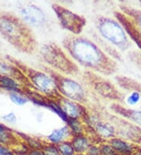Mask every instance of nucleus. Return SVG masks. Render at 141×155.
<instances>
[{"label": "nucleus", "instance_id": "nucleus-1", "mask_svg": "<svg viewBox=\"0 0 141 155\" xmlns=\"http://www.w3.org/2000/svg\"><path fill=\"white\" fill-rule=\"evenodd\" d=\"M65 51L81 66L90 71L103 75H112L118 70V64L99 45L79 35H68L62 41Z\"/></svg>", "mask_w": 141, "mask_h": 155}, {"label": "nucleus", "instance_id": "nucleus-2", "mask_svg": "<svg viewBox=\"0 0 141 155\" xmlns=\"http://www.w3.org/2000/svg\"><path fill=\"white\" fill-rule=\"evenodd\" d=\"M0 35L20 51L34 53L37 42L26 23L11 13L0 12Z\"/></svg>", "mask_w": 141, "mask_h": 155}, {"label": "nucleus", "instance_id": "nucleus-3", "mask_svg": "<svg viewBox=\"0 0 141 155\" xmlns=\"http://www.w3.org/2000/svg\"><path fill=\"white\" fill-rule=\"evenodd\" d=\"M40 55L47 64L56 71L67 75H75L79 72L77 64L57 44L53 42L44 44L40 49Z\"/></svg>", "mask_w": 141, "mask_h": 155}, {"label": "nucleus", "instance_id": "nucleus-4", "mask_svg": "<svg viewBox=\"0 0 141 155\" xmlns=\"http://www.w3.org/2000/svg\"><path fill=\"white\" fill-rule=\"evenodd\" d=\"M96 26L102 38L120 50L126 51L130 47L129 38L117 20L107 17H100L96 20Z\"/></svg>", "mask_w": 141, "mask_h": 155}, {"label": "nucleus", "instance_id": "nucleus-5", "mask_svg": "<svg viewBox=\"0 0 141 155\" xmlns=\"http://www.w3.org/2000/svg\"><path fill=\"white\" fill-rule=\"evenodd\" d=\"M49 75L53 78L58 92L62 97L79 104L86 101V91L78 81L53 71H50Z\"/></svg>", "mask_w": 141, "mask_h": 155}, {"label": "nucleus", "instance_id": "nucleus-6", "mask_svg": "<svg viewBox=\"0 0 141 155\" xmlns=\"http://www.w3.org/2000/svg\"><path fill=\"white\" fill-rule=\"evenodd\" d=\"M21 71H24L26 73L27 77L31 81L33 87L45 95L47 98L55 100L61 96L58 92L54 80L49 74L26 67H24V70Z\"/></svg>", "mask_w": 141, "mask_h": 155}, {"label": "nucleus", "instance_id": "nucleus-7", "mask_svg": "<svg viewBox=\"0 0 141 155\" xmlns=\"http://www.w3.org/2000/svg\"><path fill=\"white\" fill-rule=\"evenodd\" d=\"M84 78L88 85L101 97L117 102L123 101L125 97L118 88L104 78L95 74V72L85 71Z\"/></svg>", "mask_w": 141, "mask_h": 155}, {"label": "nucleus", "instance_id": "nucleus-8", "mask_svg": "<svg viewBox=\"0 0 141 155\" xmlns=\"http://www.w3.org/2000/svg\"><path fill=\"white\" fill-rule=\"evenodd\" d=\"M52 9L63 28L72 33L73 35H79L82 32L86 25V20L84 17L57 3H53Z\"/></svg>", "mask_w": 141, "mask_h": 155}, {"label": "nucleus", "instance_id": "nucleus-9", "mask_svg": "<svg viewBox=\"0 0 141 155\" xmlns=\"http://www.w3.org/2000/svg\"><path fill=\"white\" fill-rule=\"evenodd\" d=\"M119 85L126 91H129L124 101L130 108L138 107L141 109V83L126 76H117L115 78Z\"/></svg>", "mask_w": 141, "mask_h": 155}, {"label": "nucleus", "instance_id": "nucleus-10", "mask_svg": "<svg viewBox=\"0 0 141 155\" xmlns=\"http://www.w3.org/2000/svg\"><path fill=\"white\" fill-rule=\"evenodd\" d=\"M20 13L23 21L33 27H42L46 18L44 12L35 4L27 3L20 9Z\"/></svg>", "mask_w": 141, "mask_h": 155}, {"label": "nucleus", "instance_id": "nucleus-11", "mask_svg": "<svg viewBox=\"0 0 141 155\" xmlns=\"http://www.w3.org/2000/svg\"><path fill=\"white\" fill-rule=\"evenodd\" d=\"M114 15L123 27L129 38L135 42L141 51V29L130 17L122 11H115Z\"/></svg>", "mask_w": 141, "mask_h": 155}, {"label": "nucleus", "instance_id": "nucleus-12", "mask_svg": "<svg viewBox=\"0 0 141 155\" xmlns=\"http://www.w3.org/2000/svg\"><path fill=\"white\" fill-rule=\"evenodd\" d=\"M53 100H55V102L60 106L68 118L79 119L80 117H84L86 114L83 107H82L81 104L79 103L68 100L62 96H60Z\"/></svg>", "mask_w": 141, "mask_h": 155}, {"label": "nucleus", "instance_id": "nucleus-13", "mask_svg": "<svg viewBox=\"0 0 141 155\" xmlns=\"http://www.w3.org/2000/svg\"><path fill=\"white\" fill-rule=\"evenodd\" d=\"M112 111L120 115L129 122H133L141 127V109H133L122 106L118 103H114L111 105Z\"/></svg>", "mask_w": 141, "mask_h": 155}, {"label": "nucleus", "instance_id": "nucleus-14", "mask_svg": "<svg viewBox=\"0 0 141 155\" xmlns=\"http://www.w3.org/2000/svg\"><path fill=\"white\" fill-rule=\"evenodd\" d=\"M108 143L119 155H133L135 151V146L122 139L114 137L108 140Z\"/></svg>", "mask_w": 141, "mask_h": 155}, {"label": "nucleus", "instance_id": "nucleus-15", "mask_svg": "<svg viewBox=\"0 0 141 155\" xmlns=\"http://www.w3.org/2000/svg\"><path fill=\"white\" fill-rule=\"evenodd\" d=\"M88 120L92 122L94 129L99 136L107 140L114 138L115 135V128L111 124L100 121V120H92V118H89Z\"/></svg>", "mask_w": 141, "mask_h": 155}, {"label": "nucleus", "instance_id": "nucleus-16", "mask_svg": "<svg viewBox=\"0 0 141 155\" xmlns=\"http://www.w3.org/2000/svg\"><path fill=\"white\" fill-rule=\"evenodd\" d=\"M71 135H72V133L70 130L69 127L65 125L60 129L53 130L49 136H47V138L53 144H60L64 142L66 138L69 137Z\"/></svg>", "mask_w": 141, "mask_h": 155}, {"label": "nucleus", "instance_id": "nucleus-17", "mask_svg": "<svg viewBox=\"0 0 141 155\" xmlns=\"http://www.w3.org/2000/svg\"><path fill=\"white\" fill-rule=\"evenodd\" d=\"M71 142L75 149V153H80V154L88 151L89 148L92 146L89 139L86 137L84 135L74 136Z\"/></svg>", "mask_w": 141, "mask_h": 155}, {"label": "nucleus", "instance_id": "nucleus-18", "mask_svg": "<svg viewBox=\"0 0 141 155\" xmlns=\"http://www.w3.org/2000/svg\"><path fill=\"white\" fill-rule=\"evenodd\" d=\"M0 87L8 91H11L12 93L20 92V85L14 78L10 76L0 74Z\"/></svg>", "mask_w": 141, "mask_h": 155}, {"label": "nucleus", "instance_id": "nucleus-19", "mask_svg": "<svg viewBox=\"0 0 141 155\" xmlns=\"http://www.w3.org/2000/svg\"><path fill=\"white\" fill-rule=\"evenodd\" d=\"M121 11L130 17L141 29V10L135 9L131 6H121Z\"/></svg>", "mask_w": 141, "mask_h": 155}, {"label": "nucleus", "instance_id": "nucleus-20", "mask_svg": "<svg viewBox=\"0 0 141 155\" xmlns=\"http://www.w3.org/2000/svg\"><path fill=\"white\" fill-rule=\"evenodd\" d=\"M68 126L69 127L70 130L72 132V135L74 136H79L83 135L84 132V126L82 125L79 119H75V118H68Z\"/></svg>", "mask_w": 141, "mask_h": 155}, {"label": "nucleus", "instance_id": "nucleus-21", "mask_svg": "<svg viewBox=\"0 0 141 155\" xmlns=\"http://www.w3.org/2000/svg\"><path fill=\"white\" fill-rule=\"evenodd\" d=\"M57 147L61 155H75L76 153L72 142H69V141H64L58 144Z\"/></svg>", "mask_w": 141, "mask_h": 155}, {"label": "nucleus", "instance_id": "nucleus-22", "mask_svg": "<svg viewBox=\"0 0 141 155\" xmlns=\"http://www.w3.org/2000/svg\"><path fill=\"white\" fill-rule=\"evenodd\" d=\"M9 98H10V100H11L13 104H15L16 105H19V106L25 105L29 100V99L27 98L26 97H24L23 95L19 94V93H10Z\"/></svg>", "mask_w": 141, "mask_h": 155}, {"label": "nucleus", "instance_id": "nucleus-23", "mask_svg": "<svg viewBox=\"0 0 141 155\" xmlns=\"http://www.w3.org/2000/svg\"><path fill=\"white\" fill-rule=\"evenodd\" d=\"M15 139L9 130L0 132V143L9 144V143L14 142Z\"/></svg>", "mask_w": 141, "mask_h": 155}, {"label": "nucleus", "instance_id": "nucleus-24", "mask_svg": "<svg viewBox=\"0 0 141 155\" xmlns=\"http://www.w3.org/2000/svg\"><path fill=\"white\" fill-rule=\"evenodd\" d=\"M42 151L43 152L44 155H61L57 146H55V144L44 145L42 148Z\"/></svg>", "mask_w": 141, "mask_h": 155}, {"label": "nucleus", "instance_id": "nucleus-25", "mask_svg": "<svg viewBox=\"0 0 141 155\" xmlns=\"http://www.w3.org/2000/svg\"><path fill=\"white\" fill-rule=\"evenodd\" d=\"M100 148L101 155H119L109 143L102 144Z\"/></svg>", "mask_w": 141, "mask_h": 155}, {"label": "nucleus", "instance_id": "nucleus-26", "mask_svg": "<svg viewBox=\"0 0 141 155\" xmlns=\"http://www.w3.org/2000/svg\"><path fill=\"white\" fill-rule=\"evenodd\" d=\"M129 58L138 68L141 69V53L133 52V53H129Z\"/></svg>", "mask_w": 141, "mask_h": 155}, {"label": "nucleus", "instance_id": "nucleus-27", "mask_svg": "<svg viewBox=\"0 0 141 155\" xmlns=\"http://www.w3.org/2000/svg\"><path fill=\"white\" fill-rule=\"evenodd\" d=\"M2 119L4 121H6L8 124H11V125H13L17 122V116L13 112H10L9 114H6L5 115L2 116Z\"/></svg>", "mask_w": 141, "mask_h": 155}, {"label": "nucleus", "instance_id": "nucleus-28", "mask_svg": "<svg viewBox=\"0 0 141 155\" xmlns=\"http://www.w3.org/2000/svg\"><path fill=\"white\" fill-rule=\"evenodd\" d=\"M87 155H101L100 153V148L96 146L92 145L89 148L88 151H87Z\"/></svg>", "mask_w": 141, "mask_h": 155}, {"label": "nucleus", "instance_id": "nucleus-29", "mask_svg": "<svg viewBox=\"0 0 141 155\" xmlns=\"http://www.w3.org/2000/svg\"><path fill=\"white\" fill-rule=\"evenodd\" d=\"M0 155H13V152L4 146L0 145Z\"/></svg>", "mask_w": 141, "mask_h": 155}, {"label": "nucleus", "instance_id": "nucleus-30", "mask_svg": "<svg viewBox=\"0 0 141 155\" xmlns=\"http://www.w3.org/2000/svg\"><path fill=\"white\" fill-rule=\"evenodd\" d=\"M27 155H44V153L43 152L39 150L33 149L32 150H30V151H28Z\"/></svg>", "mask_w": 141, "mask_h": 155}, {"label": "nucleus", "instance_id": "nucleus-31", "mask_svg": "<svg viewBox=\"0 0 141 155\" xmlns=\"http://www.w3.org/2000/svg\"><path fill=\"white\" fill-rule=\"evenodd\" d=\"M133 155H141V150L137 149V147H136L135 151H134V153H133Z\"/></svg>", "mask_w": 141, "mask_h": 155}, {"label": "nucleus", "instance_id": "nucleus-32", "mask_svg": "<svg viewBox=\"0 0 141 155\" xmlns=\"http://www.w3.org/2000/svg\"><path fill=\"white\" fill-rule=\"evenodd\" d=\"M7 130H9V129H7V128L4 126V125L0 124V132H2V131H7Z\"/></svg>", "mask_w": 141, "mask_h": 155}]
</instances>
